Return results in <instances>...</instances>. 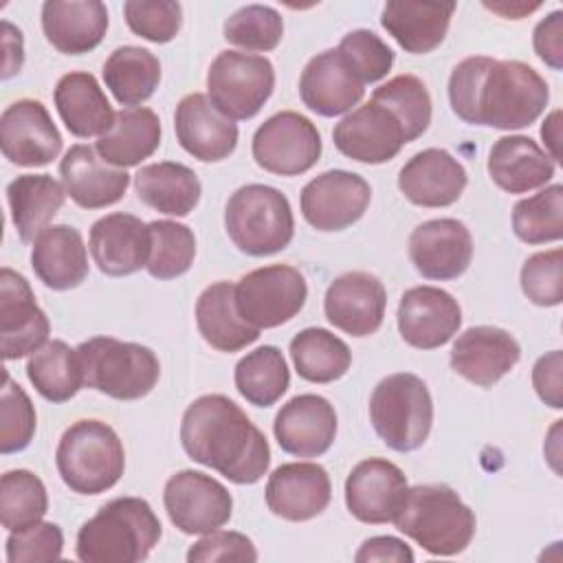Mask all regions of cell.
<instances>
[{
	"mask_svg": "<svg viewBox=\"0 0 563 563\" xmlns=\"http://www.w3.org/2000/svg\"><path fill=\"white\" fill-rule=\"evenodd\" d=\"M64 550V532L57 523L37 521L29 528L13 530L7 539L9 563L57 561Z\"/></svg>",
	"mask_w": 563,
	"mask_h": 563,
	"instance_id": "816d5d0a",
	"label": "cell"
},
{
	"mask_svg": "<svg viewBox=\"0 0 563 563\" xmlns=\"http://www.w3.org/2000/svg\"><path fill=\"white\" fill-rule=\"evenodd\" d=\"M169 521L185 534H207L222 528L233 512V497L224 484L200 471L174 473L163 490Z\"/></svg>",
	"mask_w": 563,
	"mask_h": 563,
	"instance_id": "7c38bea8",
	"label": "cell"
},
{
	"mask_svg": "<svg viewBox=\"0 0 563 563\" xmlns=\"http://www.w3.org/2000/svg\"><path fill=\"white\" fill-rule=\"evenodd\" d=\"M48 510V495L44 482L26 471H7L0 479V521L2 526L13 532L29 528Z\"/></svg>",
	"mask_w": 563,
	"mask_h": 563,
	"instance_id": "ee69618b",
	"label": "cell"
},
{
	"mask_svg": "<svg viewBox=\"0 0 563 563\" xmlns=\"http://www.w3.org/2000/svg\"><path fill=\"white\" fill-rule=\"evenodd\" d=\"M548 99V81L532 66L517 59L466 57L449 77L451 108L471 125L528 128L543 114Z\"/></svg>",
	"mask_w": 563,
	"mask_h": 563,
	"instance_id": "6da1fadb",
	"label": "cell"
},
{
	"mask_svg": "<svg viewBox=\"0 0 563 563\" xmlns=\"http://www.w3.org/2000/svg\"><path fill=\"white\" fill-rule=\"evenodd\" d=\"M42 31L64 55L97 48L108 31V9L99 0H48L42 4Z\"/></svg>",
	"mask_w": 563,
	"mask_h": 563,
	"instance_id": "f1b7e54d",
	"label": "cell"
},
{
	"mask_svg": "<svg viewBox=\"0 0 563 563\" xmlns=\"http://www.w3.org/2000/svg\"><path fill=\"white\" fill-rule=\"evenodd\" d=\"M0 145L18 167H44L62 152V134L46 106L37 99H18L0 117Z\"/></svg>",
	"mask_w": 563,
	"mask_h": 563,
	"instance_id": "5bb4252c",
	"label": "cell"
},
{
	"mask_svg": "<svg viewBox=\"0 0 563 563\" xmlns=\"http://www.w3.org/2000/svg\"><path fill=\"white\" fill-rule=\"evenodd\" d=\"M224 227L231 242L253 257L284 251L295 235L288 198L279 189L260 183L244 185L231 194L224 207Z\"/></svg>",
	"mask_w": 563,
	"mask_h": 563,
	"instance_id": "52a82bcc",
	"label": "cell"
},
{
	"mask_svg": "<svg viewBox=\"0 0 563 563\" xmlns=\"http://www.w3.org/2000/svg\"><path fill=\"white\" fill-rule=\"evenodd\" d=\"M88 246L103 275H132L147 266L152 249L150 224L132 213H108L90 227Z\"/></svg>",
	"mask_w": 563,
	"mask_h": 563,
	"instance_id": "7402d4cb",
	"label": "cell"
},
{
	"mask_svg": "<svg viewBox=\"0 0 563 563\" xmlns=\"http://www.w3.org/2000/svg\"><path fill=\"white\" fill-rule=\"evenodd\" d=\"M407 477L389 460L369 457L358 462L345 479V506L363 523H389L407 499Z\"/></svg>",
	"mask_w": 563,
	"mask_h": 563,
	"instance_id": "2e32d148",
	"label": "cell"
},
{
	"mask_svg": "<svg viewBox=\"0 0 563 563\" xmlns=\"http://www.w3.org/2000/svg\"><path fill=\"white\" fill-rule=\"evenodd\" d=\"M398 332L416 350L449 343L462 325V308L451 292L435 286H413L398 303Z\"/></svg>",
	"mask_w": 563,
	"mask_h": 563,
	"instance_id": "e0dca14e",
	"label": "cell"
},
{
	"mask_svg": "<svg viewBox=\"0 0 563 563\" xmlns=\"http://www.w3.org/2000/svg\"><path fill=\"white\" fill-rule=\"evenodd\" d=\"M372 189L367 180L347 169H330L301 189V216L317 231H343L367 211Z\"/></svg>",
	"mask_w": 563,
	"mask_h": 563,
	"instance_id": "4fadbf2b",
	"label": "cell"
},
{
	"mask_svg": "<svg viewBox=\"0 0 563 563\" xmlns=\"http://www.w3.org/2000/svg\"><path fill=\"white\" fill-rule=\"evenodd\" d=\"M512 231L526 244L563 238V185L554 183L512 207Z\"/></svg>",
	"mask_w": 563,
	"mask_h": 563,
	"instance_id": "7bdbcfd3",
	"label": "cell"
},
{
	"mask_svg": "<svg viewBox=\"0 0 563 563\" xmlns=\"http://www.w3.org/2000/svg\"><path fill=\"white\" fill-rule=\"evenodd\" d=\"M123 15L130 31L147 42H172L183 26V7L172 0H128Z\"/></svg>",
	"mask_w": 563,
	"mask_h": 563,
	"instance_id": "681fc988",
	"label": "cell"
},
{
	"mask_svg": "<svg viewBox=\"0 0 563 563\" xmlns=\"http://www.w3.org/2000/svg\"><path fill=\"white\" fill-rule=\"evenodd\" d=\"M372 101L385 106L402 125L407 143L422 136L431 123V95L416 75H396L372 92Z\"/></svg>",
	"mask_w": 563,
	"mask_h": 563,
	"instance_id": "b9f144b4",
	"label": "cell"
},
{
	"mask_svg": "<svg viewBox=\"0 0 563 563\" xmlns=\"http://www.w3.org/2000/svg\"><path fill=\"white\" fill-rule=\"evenodd\" d=\"M369 422L378 438L398 453L422 446L433 424V400L424 380L409 372L383 378L369 398Z\"/></svg>",
	"mask_w": 563,
	"mask_h": 563,
	"instance_id": "ba28073f",
	"label": "cell"
},
{
	"mask_svg": "<svg viewBox=\"0 0 563 563\" xmlns=\"http://www.w3.org/2000/svg\"><path fill=\"white\" fill-rule=\"evenodd\" d=\"M468 176L446 150L429 147L413 154L398 174V189L418 207H449L460 200Z\"/></svg>",
	"mask_w": 563,
	"mask_h": 563,
	"instance_id": "484cf974",
	"label": "cell"
},
{
	"mask_svg": "<svg viewBox=\"0 0 563 563\" xmlns=\"http://www.w3.org/2000/svg\"><path fill=\"white\" fill-rule=\"evenodd\" d=\"M55 464L62 482L73 493L99 495L110 490L123 475V442L101 420H77L59 438Z\"/></svg>",
	"mask_w": 563,
	"mask_h": 563,
	"instance_id": "5b68a950",
	"label": "cell"
},
{
	"mask_svg": "<svg viewBox=\"0 0 563 563\" xmlns=\"http://www.w3.org/2000/svg\"><path fill=\"white\" fill-rule=\"evenodd\" d=\"M561 110L550 112V117L541 125V139L545 143V154L556 163L559 161V139H561Z\"/></svg>",
	"mask_w": 563,
	"mask_h": 563,
	"instance_id": "680465c9",
	"label": "cell"
},
{
	"mask_svg": "<svg viewBox=\"0 0 563 563\" xmlns=\"http://www.w3.org/2000/svg\"><path fill=\"white\" fill-rule=\"evenodd\" d=\"M264 493L273 515L286 521H308L328 508L332 484L321 464L290 462L268 475Z\"/></svg>",
	"mask_w": 563,
	"mask_h": 563,
	"instance_id": "cb8c5ba5",
	"label": "cell"
},
{
	"mask_svg": "<svg viewBox=\"0 0 563 563\" xmlns=\"http://www.w3.org/2000/svg\"><path fill=\"white\" fill-rule=\"evenodd\" d=\"M75 350L84 369V387L97 389L114 400H139L158 383L161 363L141 343L92 336Z\"/></svg>",
	"mask_w": 563,
	"mask_h": 563,
	"instance_id": "8992f818",
	"label": "cell"
},
{
	"mask_svg": "<svg viewBox=\"0 0 563 563\" xmlns=\"http://www.w3.org/2000/svg\"><path fill=\"white\" fill-rule=\"evenodd\" d=\"M387 292L378 277L352 271L343 273L325 290V319L352 336L374 334L385 319Z\"/></svg>",
	"mask_w": 563,
	"mask_h": 563,
	"instance_id": "ffe728a7",
	"label": "cell"
},
{
	"mask_svg": "<svg viewBox=\"0 0 563 563\" xmlns=\"http://www.w3.org/2000/svg\"><path fill=\"white\" fill-rule=\"evenodd\" d=\"M26 376L35 391L51 402H66L84 387L77 350L64 341H48L29 356Z\"/></svg>",
	"mask_w": 563,
	"mask_h": 563,
	"instance_id": "ab89813d",
	"label": "cell"
},
{
	"mask_svg": "<svg viewBox=\"0 0 563 563\" xmlns=\"http://www.w3.org/2000/svg\"><path fill=\"white\" fill-rule=\"evenodd\" d=\"M308 299L306 277L288 264L255 268L235 284V306L246 323L257 330L290 321Z\"/></svg>",
	"mask_w": 563,
	"mask_h": 563,
	"instance_id": "30bf717a",
	"label": "cell"
},
{
	"mask_svg": "<svg viewBox=\"0 0 563 563\" xmlns=\"http://www.w3.org/2000/svg\"><path fill=\"white\" fill-rule=\"evenodd\" d=\"M275 68L264 55L222 51L207 73L211 103L231 121L253 119L271 99Z\"/></svg>",
	"mask_w": 563,
	"mask_h": 563,
	"instance_id": "9c48e42d",
	"label": "cell"
},
{
	"mask_svg": "<svg viewBox=\"0 0 563 563\" xmlns=\"http://www.w3.org/2000/svg\"><path fill=\"white\" fill-rule=\"evenodd\" d=\"M233 380L246 402L271 407L286 394L290 372L279 347L262 345L238 361Z\"/></svg>",
	"mask_w": 563,
	"mask_h": 563,
	"instance_id": "60d3db41",
	"label": "cell"
},
{
	"mask_svg": "<svg viewBox=\"0 0 563 563\" xmlns=\"http://www.w3.org/2000/svg\"><path fill=\"white\" fill-rule=\"evenodd\" d=\"M53 99L62 123L73 136H103L114 123L117 112L90 73L73 70L62 75Z\"/></svg>",
	"mask_w": 563,
	"mask_h": 563,
	"instance_id": "1f68e13d",
	"label": "cell"
},
{
	"mask_svg": "<svg viewBox=\"0 0 563 563\" xmlns=\"http://www.w3.org/2000/svg\"><path fill=\"white\" fill-rule=\"evenodd\" d=\"M532 46L541 62H545L550 68L561 70L563 68V13L552 11L548 18H543L532 33Z\"/></svg>",
	"mask_w": 563,
	"mask_h": 563,
	"instance_id": "db71d44e",
	"label": "cell"
},
{
	"mask_svg": "<svg viewBox=\"0 0 563 563\" xmlns=\"http://www.w3.org/2000/svg\"><path fill=\"white\" fill-rule=\"evenodd\" d=\"M66 196L81 209H103L119 202L130 185V174L103 163L95 147L77 143L59 161Z\"/></svg>",
	"mask_w": 563,
	"mask_h": 563,
	"instance_id": "83f0119b",
	"label": "cell"
},
{
	"mask_svg": "<svg viewBox=\"0 0 563 563\" xmlns=\"http://www.w3.org/2000/svg\"><path fill=\"white\" fill-rule=\"evenodd\" d=\"M391 523L433 556L464 552L477 526L475 512L446 484L411 486L402 510Z\"/></svg>",
	"mask_w": 563,
	"mask_h": 563,
	"instance_id": "277c9868",
	"label": "cell"
},
{
	"mask_svg": "<svg viewBox=\"0 0 563 563\" xmlns=\"http://www.w3.org/2000/svg\"><path fill=\"white\" fill-rule=\"evenodd\" d=\"M416 556L411 548L389 534L369 537L363 541L358 552L354 554L356 563H372V561H394V563H411Z\"/></svg>",
	"mask_w": 563,
	"mask_h": 563,
	"instance_id": "9f6ffc18",
	"label": "cell"
},
{
	"mask_svg": "<svg viewBox=\"0 0 563 563\" xmlns=\"http://www.w3.org/2000/svg\"><path fill=\"white\" fill-rule=\"evenodd\" d=\"M255 163L277 176H299L321 158V134L317 125L292 110L268 117L253 134Z\"/></svg>",
	"mask_w": 563,
	"mask_h": 563,
	"instance_id": "8fae6325",
	"label": "cell"
},
{
	"mask_svg": "<svg viewBox=\"0 0 563 563\" xmlns=\"http://www.w3.org/2000/svg\"><path fill=\"white\" fill-rule=\"evenodd\" d=\"M453 11L455 2H387L380 24L400 48L424 55L442 44Z\"/></svg>",
	"mask_w": 563,
	"mask_h": 563,
	"instance_id": "d6a6232c",
	"label": "cell"
},
{
	"mask_svg": "<svg viewBox=\"0 0 563 563\" xmlns=\"http://www.w3.org/2000/svg\"><path fill=\"white\" fill-rule=\"evenodd\" d=\"M189 563H213V561H257V550L253 541L233 530H211L198 539L189 552Z\"/></svg>",
	"mask_w": 563,
	"mask_h": 563,
	"instance_id": "f5cc1de1",
	"label": "cell"
},
{
	"mask_svg": "<svg viewBox=\"0 0 563 563\" xmlns=\"http://www.w3.org/2000/svg\"><path fill=\"white\" fill-rule=\"evenodd\" d=\"M295 372L308 383H334L352 365V352L343 339L325 328H306L288 345Z\"/></svg>",
	"mask_w": 563,
	"mask_h": 563,
	"instance_id": "f35d334b",
	"label": "cell"
},
{
	"mask_svg": "<svg viewBox=\"0 0 563 563\" xmlns=\"http://www.w3.org/2000/svg\"><path fill=\"white\" fill-rule=\"evenodd\" d=\"M161 145V119L150 108H123L112 128L99 136L95 150L112 167L125 169L150 158Z\"/></svg>",
	"mask_w": 563,
	"mask_h": 563,
	"instance_id": "e575fe53",
	"label": "cell"
},
{
	"mask_svg": "<svg viewBox=\"0 0 563 563\" xmlns=\"http://www.w3.org/2000/svg\"><path fill=\"white\" fill-rule=\"evenodd\" d=\"M273 433L288 455L319 457L336 438V411L319 394H299L282 405L273 422Z\"/></svg>",
	"mask_w": 563,
	"mask_h": 563,
	"instance_id": "44dd1931",
	"label": "cell"
},
{
	"mask_svg": "<svg viewBox=\"0 0 563 563\" xmlns=\"http://www.w3.org/2000/svg\"><path fill=\"white\" fill-rule=\"evenodd\" d=\"M31 266L51 290L77 288L88 277V253L81 233L70 224L44 229L33 242Z\"/></svg>",
	"mask_w": 563,
	"mask_h": 563,
	"instance_id": "4dcf8cb0",
	"label": "cell"
},
{
	"mask_svg": "<svg viewBox=\"0 0 563 563\" xmlns=\"http://www.w3.org/2000/svg\"><path fill=\"white\" fill-rule=\"evenodd\" d=\"M152 249L147 273L156 279H176L185 275L196 257V238L187 224L174 220L150 222Z\"/></svg>",
	"mask_w": 563,
	"mask_h": 563,
	"instance_id": "f6af8a7d",
	"label": "cell"
},
{
	"mask_svg": "<svg viewBox=\"0 0 563 563\" xmlns=\"http://www.w3.org/2000/svg\"><path fill=\"white\" fill-rule=\"evenodd\" d=\"M563 251L550 249L530 255L521 266V290L534 306H559L563 301Z\"/></svg>",
	"mask_w": 563,
	"mask_h": 563,
	"instance_id": "f907efd6",
	"label": "cell"
},
{
	"mask_svg": "<svg viewBox=\"0 0 563 563\" xmlns=\"http://www.w3.org/2000/svg\"><path fill=\"white\" fill-rule=\"evenodd\" d=\"M48 317L35 303L26 277L4 266L0 271V345L4 361L37 352L48 343Z\"/></svg>",
	"mask_w": 563,
	"mask_h": 563,
	"instance_id": "9a60e30c",
	"label": "cell"
},
{
	"mask_svg": "<svg viewBox=\"0 0 563 563\" xmlns=\"http://www.w3.org/2000/svg\"><path fill=\"white\" fill-rule=\"evenodd\" d=\"M365 95V84L352 73L336 48L317 53L301 70L299 97L321 117L350 112Z\"/></svg>",
	"mask_w": 563,
	"mask_h": 563,
	"instance_id": "4316f807",
	"label": "cell"
},
{
	"mask_svg": "<svg viewBox=\"0 0 563 563\" xmlns=\"http://www.w3.org/2000/svg\"><path fill=\"white\" fill-rule=\"evenodd\" d=\"M486 9H490V11H495V13H501V15H506V18H512V20H519V18H523L526 13H530V11H534V9H539L541 4L539 2H534V4H526V2H512V4H508V2H501V4H484Z\"/></svg>",
	"mask_w": 563,
	"mask_h": 563,
	"instance_id": "91938a15",
	"label": "cell"
},
{
	"mask_svg": "<svg viewBox=\"0 0 563 563\" xmlns=\"http://www.w3.org/2000/svg\"><path fill=\"white\" fill-rule=\"evenodd\" d=\"M174 130L180 147L202 163L229 158L240 136L238 125L202 92H191L178 101Z\"/></svg>",
	"mask_w": 563,
	"mask_h": 563,
	"instance_id": "603a6c76",
	"label": "cell"
},
{
	"mask_svg": "<svg viewBox=\"0 0 563 563\" xmlns=\"http://www.w3.org/2000/svg\"><path fill=\"white\" fill-rule=\"evenodd\" d=\"M103 81L121 106L139 108L158 88L161 62L147 48L119 46L103 64Z\"/></svg>",
	"mask_w": 563,
	"mask_h": 563,
	"instance_id": "74e56055",
	"label": "cell"
},
{
	"mask_svg": "<svg viewBox=\"0 0 563 563\" xmlns=\"http://www.w3.org/2000/svg\"><path fill=\"white\" fill-rule=\"evenodd\" d=\"M35 407L26 391L4 372L0 391V453L24 451L35 435Z\"/></svg>",
	"mask_w": 563,
	"mask_h": 563,
	"instance_id": "7dc6e473",
	"label": "cell"
},
{
	"mask_svg": "<svg viewBox=\"0 0 563 563\" xmlns=\"http://www.w3.org/2000/svg\"><path fill=\"white\" fill-rule=\"evenodd\" d=\"M409 260L424 279H455L473 260L471 231L455 218L427 220L409 235Z\"/></svg>",
	"mask_w": 563,
	"mask_h": 563,
	"instance_id": "d6986e66",
	"label": "cell"
},
{
	"mask_svg": "<svg viewBox=\"0 0 563 563\" xmlns=\"http://www.w3.org/2000/svg\"><path fill=\"white\" fill-rule=\"evenodd\" d=\"M282 35L284 20L277 9L266 4H246L224 22V40L244 51H273L282 42Z\"/></svg>",
	"mask_w": 563,
	"mask_h": 563,
	"instance_id": "bcb514c9",
	"label": "cell"
},
{
	"mask_svg": "<svg viewBox=\"0 0 563 563\" xmlns=\"http://www.w3.org/2000/svg\"><path fill=\"white\" fill-rule=\"evenodd\" d=\"M561 350H552L543 354L534 367H532V385L537 396L550 405L552 409L563 407V396H561Z\"/></svg>",
	"mask_w": 563,
	"mask_h": 563,
	"instance_id": "11a10c76",
	"label": "cell"
},
{
	"mask_svg": "<svg viewBox=\"0 0 563 563\" xmlns=\"http://www.w3.org/2000/svg\"><path fill=\"white\" fill-rule=\"evenodd\" d=\"M180 442L194 462L233 484H255L271 466L266 435L222 394L200 396L185 409Z\"/></svg>",
	"mask_w": 563,
	"mask_h": 563,
	"instance_id": "7a4b0ae2",
	"label": "cell"
},
{
	"mask_svg": "<svg viewBox=\"0 0 563 563\" xmlns=\"http://www.w3.org/2000/svg\"><path fill=\"white\" fill-rule=\"evenodd\" d=\"M332 141L343 156L367 165L391 161L407 143L398 119L372 99L334 125Z\"/></svg>",
	"mask_w": 563,
	"mask_h": 563,
	"instance_id": "ac0fdd59",
	"label": "cell"
},
{
	"mask_svg": "<svg viewBox=\"0 0 563 563\" xmlns=\"http://www.w3.org/2000/svg\"><path fill=\"white\" fill-rule=\"evenodd\" d=\"M64 200L66 189L51 174H22L7 185L11 222L22 242H35L51 227Z\"/></svg>",
	"mask_w": 563,
	"mask_h": 563,
	"instance_id": "d590c367",
	"label": "cell"
},
{
	"mask_svg": "<svg viewBox=\"0 0 563 563\" xmlns=\"http://www.w3.org/2000/svg\"><path fill=\"white\" fill-rule=\"evenodd\" d=\"M161 534V521L145 499L117 497L79 528L75 552L84 563H139Z\"/></svg>",
	"mask_w": 563,
	"mask_h": 563,
	"instance_id": "3957f363",
	"label": "cell"
},
{
	"mask_svg": "<svg viewBox=\"0 0 563 563\" xmlns=\"http://www.w3.org/2000/svg\"><path fill=\"white\" fill-rule=\"evenodd\" d=\"M2 48H4V62H2V79H11L22 70L24 64V40L22 31L15 29L9 20H2Z\"/></svg>",
	"mask_w": 563,
	"mask_h": 563,
	"instance_id": "6f0895ef",
	"label": "cell"
},
{
	"mask_svg": "<svg viewBox=\"0 0 563 563\" xmlns=\"http://www.w3.org/2000/svg\"><path fill=\"white\" fill-rule=\"evenodd\" d=\"M196 325L202 339L218 352H240L257 341L260 330L242 319L235 306V284L216 282L196 301Z\"/></svg>",
	"mask_w": 563,
	"mask_h": 563,
	"instance_id": "836d02e7",
	"label": "cell"
},
{
	"mask_svg": "<svg viewBox=\"0 0 563 563\" xmlns=\"http://www.w3.org/2000/svg\"><path fill=\"white\" fill-rule=\"evenodd\" d=\"M486 167L493 183L508 194H528L545 187L556 169L545 150L523 134L497 139L488 152Z\"/></svg>",
	"mask_w": 563,
	"mask_h": 563,
	"instance_id": "f546056e",
	"label": "cell"
},
{
	"mask_svg": "<svg viewBox=\"0 0 563 563\" xmlns=\"http://www.w3.org/2000/svg\"><path fill=\"white\" fill-rule=\"evenodd\" d=\"M336 51L363 84L380 81L394 66V51L367 29L345 33Z\"/></svg>",
	"mask_w": 563,
	"mask_h": 563,
	"instance_id": "c3c4849f",
	"label": "cell"
},
{
	"mask_svg": "<svg viewBox=\"0 0 563 563\" xmlns=\"http://www.w3.org/2000/svg\"><path fill=\"white\" fill-rule=\"evenodd\" d=\"M139 200L165 216H189L200 202L202 185L194 169L183 163L161 161L143 165L134 176Z\"/></svg>",
	"mask_w": 563,
	"mask_h": 563,
	"instance_id": "8d00e7d4",
	"label": "cell"
},
{
	"mask_svg": "<svg viewBox=\"0 0 563 563\" xmlns=\"http://www.w3.org/2000/svg\"><path fill=\"white\" fill-rule=\"evenodd\" d=\"M519 356L521 347L510 332L495 325H473L455 339L451 367L468 383L490 387L519 363Z\"/></svg>",
	"mask_w": 563,
	"mask_h": 563,
	"instance_id": "d4e9b609",
	"label": "cell"
}]
</instances>
